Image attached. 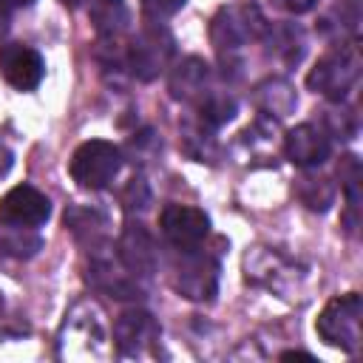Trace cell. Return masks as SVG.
Wrapping results in <instances>:
<instances>
[{
    "instance_id": "cell-1",
    "label": "cell",
    "mask_w": 363,
    "mask_h": 363,
    "mask_svg": "<svg viewBox=\"0 0 363 363\" xmlns=\"http://www.w3.org/2000/svg\"><path fill=\"white\" fill-rule=\"evenodd\" d=\"M57 357L62 360L108 357V326L102 309L94 301H79L65 315L57 335Z\"/></svg>"
},
{
    "instance_id": "cell-2",
    "label": "cell",
    "mask_w": 363,
    "mask_h": 363,
    "mask_svg": "<svg viewBox=\"0 0 363 363\" xmlns=\"http://www.w3.org/2000/svg\"><path fill=\"white\" fill-rule=\"evenodd\" d=\"M264 31H267V23L255 3H233L213 17L210 43L216 45L218 54H233L247 43L258 40Z\"/></svg>"
},
{
    "instance_id": "cell-3",
    "label": "cell",
    "mask_w": 363,
    "mask_h": 363,
    "mask_svg": "<svg viewBox=\"0 0 363 363\" xmlns=\"http://www.w3.org/2000/svg\"><path fill=\"white\" fill-rule=\"evenodd\" d=\"M357 77H360L357 48L354 45H337L315 62V68L306 77V85L320 96H326L332 102H340L354 88Z\"/></svg>"
},
{
    "instance_id": "cell-4",
    "label": "cell",
    "mask_w": 363,
    "mask_h": 363,
    "mask_svg": "<svg viewBox=\"0 0 363 363\" xmlns=\"http://www.w3.org/2000/svg\"><path fill=\"white\" fill-rule=\"evenodd\" d=\"M119 167H122V153L113 142H105V139L82 142L68 162V173L82 190L108 187L119 173Z\"/></svg>"
},
{
    "instance_id": "cell-5",
    "label": "cell",
    "mask_w": 363,
    "mask_h": 363,
    "mask_svg": "<svg viewBox=\"0 0 363 363\" xmlns=\"http://www.w3.org/2000/svg\"><path fill=\"white\" fill-rule=\"evenodd\" d=\"M360 318H363V301H360L357 292H349V295L332 298L320 309L315 329L323 337V343L337 346L343 352H357V346H360Z\"/></svg>"
},
{
    "instance_id": "cell-6",
    "label": "cell",
    "mask_w": 363,
    "mask_h": 363,
    "mask_svg": "<svg viewBox=\"0 0 363 363\" xmlns=\"http://www.w3.org/2000/svg\"><path fill=\"white\" fill-rule=\"evenodd\" d=\"M170 281L173 289L190 301H213L218 289V261L207 252H199V247L182 250V255L173 261Z\"/></svg>"
},
{
    "instance_id": "cell-7",
    "label": "cell",
    "mask_w": 363,
    "mask_h": 363,
    "mask_svg": "<svg viewBox=\"0 0 363 363\" xmlns=\"http://www.w3.org/2000/svg\"><path fill=\"white\" fill-rule=\"evenodd\" d=\"M173 54V37L164 28H145L128 48V68L136 79L150 82L159 77Z\"/></svg>"
},
{
    "instance_id": "cell-8",
    "label": "cell",
    "mask_w": 363,
    "mask_h": 363,
    "mask_svg": "<svg viewBox=\"0 0 363 363\" xmlns=\"http://www.w3.org/2000/svg\"><path fill=\"white\" fill-rule=\"evenodd\" d=\"M51 216V201L31 184H17L0 199V224L37 230Z\"/></svg>"
},
{
    "instance_id": "cell-9",
    "label": "cell",
    "mask_w": 363,
    "mask_h": 363,
    "mask_svg": "<svg viewBox=\"0 0 363 363\" xmlns=\"http://www.w3.org/2000/svg\"><path fill=\"white\" fill-rule=\"evenodd\" d=\"M162 233L164 238L176 247V250H190L199 247L207 233H210V218L204 210L190 207V204H167L159 216Z\"/></svg>"
},
{
    "instance_id": "cell-10",
    "label": "cell",
    "mask_w": 363,
    "mask_h": 363,
    "mask_svg": "<svg viewBox=\"0 0 363 363\" xmlns=\"http://www.w3.org/2000/svg\"><path fill=\"white\" fill-rule=\"evenodd\" d=\"M0 74L17 91H34L45 77V60L37 48L23 43H6L0 48Z\"/></svg>"
},
{
    "instance_id": "cell-11",
    "label": "cell",
    "mask_w": 363,
    "mask_h": 363,
    "mask_svg": "<svg viewBox=\"0 0 363 363\" xmlns=\"http://www.w3.org/2000/svg\"><path fill=\"white\" fill-rule=\"evenodd\" d=\"M159 340V323L145 309H128L113 323V343L122 357L145 354Z\"/></svg>"
},
{
    "instance_id": "cell-12",
    "label": "cell",
    "mask_w": 363,
    "mask_h": 363,
    "mask_svg": "<svg viewBox=\"0 0 363 363\" xmlns=\"http://www.w3.org/2000/svg\"><path fill=\"white\" fill-rule=\"evenodd\" d=\"M116 258L133 278H147L150 272H156L159 250H156L153 235L142 224H125L119 244H116Z\"/></svg>"
},
{
    "instance_id": "cell-13",
    "label": "cell",
    "mask_w": 363,
    "mask_h": 363,
    "mask_svg": "<svg viewBox=\"0 0 363 363\" xmlns=\"http://www.w3.org/2000/svg\"><path fill=\"white\" fill-rule=\"evenodd\" d=\"M284 153L298 167H318V164H323L329 159L332 142H329L323 128H318L312 122H303V125H298V128H292L286 133Z\"/></svg>"
},
{
    "instance_id": "cell-14",
    "label": "cell",
    "mask_w": 363,
    "mask_h": 363,
    "mask_svg": "<svg viewBox=\"0 0 363 363\" xmlns=\"http://www.w3.org/2000/svg\"><path fill=\"white\" fill-rule=\"evenodd\" d=\"M113 264H116V258L111 252H94V258H91V278H94V284L102 292L113 295V298H139L142 295L139 278H133L122 267V261H119L116 269H113Z\"/></svg>"
},
{
    "instance_id": "cell-15",
    "label": "cell",
    "mask_w": 363,
    "mask_h": 363,
    "mask_svg": "<svg viewBox=\"0 0 363 363\" xmlns=\"http://www.w3.org/2000/svg\"><path fill=\"white\" fill-rule=\"evenodd\" d=\"M207 82H210V65L199 57H187L170 74V94L173 99L190 102L207 94Z\"/></svg>"
},
{
    "instance_id": "cell-16",
    "label": "cell",
    "mask_w": 363,
    "mask_h": 363,
    "mask_svg": "<svg viewBox=\"0 0 363 363\" xmlns=\"http://www.w3.org/2000/svg\"><path fill=\"white\" fill-rule=\"evenodd\" d=\"M88 14H91L96 34L108 40H116L119 34H125L130 23V11L125 0H91Z\"/></svg>"
},
{
    "instance_id": "cell-17",
    "label": "cell",
    "mask_w": 363,
    "mask_h": 363,
    "mask_svg": "<svg viewBox=\"0 0 363 363\" xmlns=\"http://www.w3.org/2000/svg\"><path fill=\"white\" fill-rule=\"evenodd\" d=\"M40 247H43V238L31 227H11V224H3L0 227V252L3 255L31 258Z\"/></svg>"
},
{
    "instance_id": "cell-18",
    "label": "cell",
    "mask_w": 363,
    "mask_h": 363,
    "mask_svg": "<svg viewBox=\"0 0 363 363\" xmlns=\"http://www.w3.org/2000/svg\"><path fill=\"white\" fill-rule=\"evenodd\" d=\"M255 96H258V105H261L264 111L275 113V116H286V113L298 105L292 85L284 82V79H267L264 85H258V94H255Z\"/></svg>"
},
{
    "instance_id": "cell-19",
    "label": "cell",
    "mask_w": 363,
    "mask_h": 363,
    "mask_svg": "<svg viewBox=\"0 0 363 363\" xmlns=\"http://www.w3.org/2000/svg\"><path fill=\"white\" fill-rule=\"evenodd\" d=\"M298 199L309 210H326L335 199V187L326 176H303L298 182Z\"/></svg>"
},
{
    "instance_id": "cell-20",
    "label": "cell",
    "mask_w": 363,
    "mask_h": 363,
    "mask_svg": "<svg viewBox=\"0 0 363 363\" xmlns=\"http://www.w3.org/2000/svg\"><path fill=\"white\" fill-rule=\"evenodd\" d=\"M199 111H201V122L216 128V125H224L235 116V99L224 96V94H210V96H204Z\"/></svg>"
},
{
    "instance_id": "cell-21",
    "label": "cell",
    "mask_w": 363,
    "mask_h": 363,
    "mask_svg": "<svg viewBox=\"0 0 363 363\" xmlns=\"http://www.w3.org/2000/svg\"><path fill=\"white\" fill-rule=\"evenodd\" d=\"M269 43H275L272 54H286V60L301 57V34L292 28H275L269 31Z\"/></svg>"
},
{
    "instance_id": "cell-22",
    "label": "cell",
    "mask_w": 363,
    "mask_h": 363,
    "mask_svg": "<svg viewBox=\"0 0 363 363\" xmlns=\"http://www.w3.org/2000/svg\"><path fill=\"white\" fill-rule=\"evenodd\" d=\"M184 3L187 0H142V11H145L147 20H159L162 23V20L173 17L176 11H182Z\"/></svg>"
},
{
    "instance_id": "cell-23",
    "label": "cell",
    "mask_w": 363,
    "mask_h": 363,
    "mask_svg": "<svg viewBox=\"0 0 363 363\" xmlns=\"http://www.w3.org/2000/svg\"><path fill=\"white\" fill-rule=\"evenodd\" d=\"M147 199H150V196H147L145 182H142V179H133L122 201H125V207H128V210H133V207H139V210H142V207H147Z\"/></svg>"
},
{
    "instance_id": "cell-24",
    "label": "cell",
    "mask_w": 363,
    "mask_h": 363,
    "mask_svg": "<svg viewBox=\"0 0 363 363\" xmlns=\"http://www.w3.org/2000/svg\"><path fill=\"white\" fill-rule=\"evenodd\" d=\"M278 9H284V11H289V14H303V11H309L318 0H272Z\"/></svg>"
},
{
    "instance_id": "cell-25",
    "label": "cell",
    "mask_w": 363,
    "mask_h": 363,
    "mask_svg": "<svg viewBox=\"0 0 363 363\" xmlns=\"http://www.w3.org/2000/svg\"><path fill=\"white\" fill-rule=\"evenodd\" d=\"M9 170H11V150L0 142V179H3Z\"/></svg>"
},
{
    "instance_id": "cell-26",
    "label": "cell",
    "mask_w": 363,
    "mask_h": 363,
    "mask_svg": "<svg viewBox=\"0 0 363 363\" xmlns=\"http://www.w3.org/2000/svg\"><path fill=\"white\" fill-rule=\"evenodd\" d=\"M281 360H309V363H315V357L306 354V352H284Z\"/></svg>"
},
{
    "instance_id": "cell-27",
    "label": "cell",
    "mask_w": 363,
    "mask_h": 363,
    "mask_svg": "<svg viewBox=\"0 0 363 363\" xmlns=\"http://www.w3.org/2000/svg\"><path fill=\"white\" fill-rule=\"evenodd\" d=\"M9 31V6L0 0V37Z\"/></svg>"
},
{
    "instance_id": "cell-28",
    "label": "cell",
    "mask_w": 363,
    "mask_h": 363,
    "mask_svg": "<svg viewBox=\"0 0 363 363\" xmlns=\"http://www.w3.org/2000/svg\"><path fill=\"white\" fill-rule=\"evenodd\" d=\"M6 6H31L34 0H3Z\"/></svg>"
},
{
    "instance_id": "cell-29",
    "label": "cell",
    "mask_w": 363,
    "mask_h": 363,
    "mask_svg": "<svg viewBox=\"0 0 363 363\" xmlns=\"http://www.w3.org/2000/svg\"><path fill=\"white\" fill-rule=\"evenodd\" d=\"M65 6H79V3H85V0H62Z\"/></svg>"
},
{
    "instance_id": "cell-30",
    "label": "cell",
    "mask_w": 363,
    "mask_h": 363,
    "mask_svg": "<svg viewBox=\"0 0 363 363\" xmlns=\"http://www.w3.org/2000/svg\"><path fill=\"white\" fill-rule=\"evenodd\" d=\"M0 315H3V292H0Z\"/></svg>"
}]
</instances>
